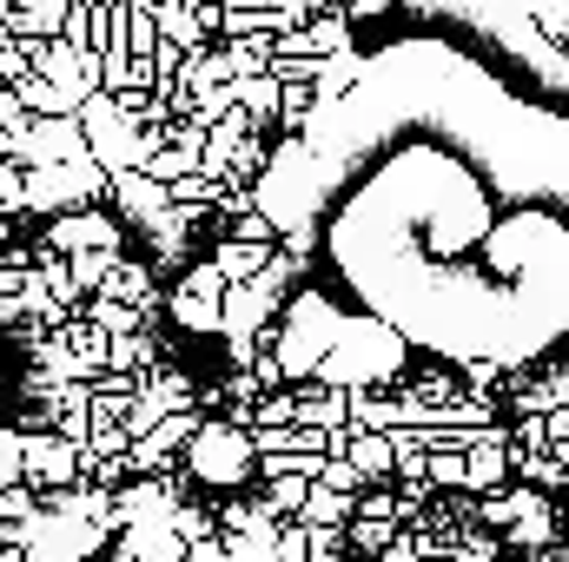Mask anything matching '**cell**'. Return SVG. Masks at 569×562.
Listing matches in <instances>:
<instances>
[{
  "instance_id": "obj_1",
  "label": "cell",
  "mask_w": 569,
  "mask_h": 562,
  "mask_svg": "<svg viewBox=\"0 0 569 562\" xmlns=\"http://www.w3.org/2000/svg\"><path fill=\"white\" fill-rule=\"evenodd\" d=\"M266 199L305 279L450 364L537 371L569 344V120L450 40L371 53Z\"/></svg>"
},
{
  "instance_id": "obj_2",
  "label": "cell",
  "mask_w": 569,
  "mask_h": 562,
  "mask_svg": "<svg viewBox=\"0 0 569 562\" xmlns=\"http://www.w3.org/2000/svg\"><path fill=\"white\" fill-rule=\"evenodd\" d=\"M186 463H192V476L212 490V496H226V490H252L259 476H266V456H259V443H252V430L246 423H199V436L186 443Z\"/></svg>"
},
{
  "instance_id": "obj_3",
  "label": "cell",
  "mask_w": 569,
  "mask_h": 562,
  "mask_svg": "<svg viewBox=\"0 0 569 562\" xmlns=\"http://www.w3.org/2000/svg\"><path fill=\"white\" fill-rule=\"evenodd\" d=\"M557 536H563V516H557V496H543L537 510H523L510 530H503V543L510 550H523V556H543V550H557Z\"/></svg>"
},
{
  "instance_id": "obj_4",
  "label": "cell",
  "mask_w": 569,
  "mask_h": 562,
  "mask_svg": "<svg viewBox=\"0 0 569 562\" xmlns=\"http://www.w3.org/2000/svg\"><path fill=\"white\" fill-rule=\"evenodd\" d=\"M550 490H537V483H523V476H510L503 490H490V496H477V523H490V530H510L523 510H537Z\"/></svg>"
},
{
  "instance_id": "obj_5",
  "label": "cell",
  "mask_w": 569,
  "mask_h": 562,
  "mask_svg": "<svg viewBox=\"0 0 569 562\" xmlns=\"http://www.w3.org/2000/svg\"><path fill=\"white\" fill-rule=\"evenodd\" d=\"M166 510H179L172 490H166V476H127L120 483V530L146 523V516H166Z\"/></svg>"
},
{
  "instance_id": "obj_6",
  "label": "cell",
  "mask_w": 569,
  "mask_h": 562,
  "mask_svg": "<svg viewBox=\"0 0 569 562\" xmlns=\"http://www.w3.org/2000/svg\"><path fill=\"white\" fill-rule=\"evenodd\" d=\"M298 516H305V523H325V530H345V523L358 516V496H345V490H331V483H311V496H305Z\"/></svg>"
},
{
  "instance_id": "obj_7",
  "label": "cell",
  "mask_w": 569,
  "mask_h": 562,
  "mask_svg": "<svg viewBox=\"0 0 569 562\" xmlns=\"http://www.w3.org/2000/svg\"><path fill=\"white\" fill-rule=\"evenodd\" d=\"M345 536H351V550H365V556H385V550L405 536V523H398V516H371V510H358V516L345 523Z\"/></svg>"
},
{
  "instance_id": "obj_8",
  "label": "cell",
  "mask_w": 569,
  "mask_h": 562,
  "mask_svg": "<svg viewBox=\"0 0 569 562\" xmlns=\"http://www.w3.org/2000/svg\"><path fill=\"white\" fill-rule=\"evenodd\" d=\"M510 456H517V476H523V483H537V490H550V496L569 490V463L557 450H510Z\"/></svg>"
},
{
  "instance_id": "obj_9",
  "label": "cell",
  "mask_w": 569,
  "mask_h": 562,
  "mask_svg": "<svg viewBox=\"0 0 569 562\" xmlns=\"http://www.w3.org/2000/svg\"><path fill=\"white\" fill-rule=\"evenodd\" d=\"M140 398H152L166 418H172V411H192V378H186V371H159L152 384H140Z\"/></svg>"
},
{
  "instance_id": "obj_10",
  "label": "cell",
  "mask_w": 569,
  "mask_h": 562,
  "mask_svg": "<svg viewBox=\"0 0 569 562\" xmlns=\"http://www.w3.org/2000/svg\"><path fill=\"white\" fill-rule=\"evenodd\" d=\"M107 371H127V378L159 371V364H152V344H146V338H113V351H107Z\"/></svg>"
},
{
  "instance_id": "obj_11",
  "label": "cell",
  "mask_w": 569,
  "mask_h": 562,
  "mask_svg": "<svg viewBox=\"0 0 569 562\" xmlns=\"http://www.w3.org/2000/svg\"><path fill=\"white\" fill-rule=\"evenodd\" d=\"M430 483L437 490H463L470 483V450H430Z\"/></svg>"
},
{
  "instance_id": "obj_12",
  "label": "cell",
  "mask_w": 569,
  "mask_h": 562,
  "mask_svg": "<svg viewBox=\"0 0 569 562\" xmlns=\"http://www.w3.org/2000/svg\"><path fill=\"white\" fill-rule=\"evenodd\" d=\"M192 562H239V556H232L226 536H206V543H192Z\"/></svg>"
},
{
  "instance_id": "obj_13",
  "label": "cell",
  "mask_w": 569,
  "mask_h": 562,
  "mask_svg": "<svg viewBox=\"0 0 569 562\" xmlns=\"http://www.w3.org/2000/svg\"><path fill=\"white\" fill-rule=\"evenodd\" d=\"M0 562H33L27 550H0Z\"/></svg>"
},
{
  "instance_id": "obj_14",
  "label": "cell",
  "mask_w": 569,
  "mask_h": 562,
  "mask_svg": "<svg viewBox=\"0 0 569 562\" xmlns=\"http://www.w3.org/2000/svg\"><path fill=\"white\" fill-rule=\"evenodd\" d=\"M351 562H378V556H365V550H351Z\"/></svg>"
},
{
  "instance_id": "obj_15",
  "label": "cell",
  "mask_w": 569,
  "mask_h": 562,
  "mask_svg": "<svg viewBox=\"0 0 569 562\" xmlns=\"http://www.w3.org/2000/svg\"><path fill=\"white\" fill-rule=\"evenodd\" d=\"M0 430H7V423H0Z\"/></svg>"
}]
</instances>
